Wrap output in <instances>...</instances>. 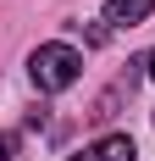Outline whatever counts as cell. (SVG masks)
<instances>
[{
    "label": "cell",
    "mask_w": 155,
    "mask_h": 161,
    "mask_svg": "<svg viewBox=\"0 0 155 161\" xmlns=\"http://www.w3.org/2000/svg\"><path fill=\"white\" fill-rule=\"evenodd\" d=\"M67 161H139V145H133L127 133H100L94 145H83L78 156H67Z\"/></svg>",
    "instance_id": "cell-2"
},
{
    "label": "cell",
    "mask_w": 155,
    "mask_h": 161,
    "mask_svg": "<svg viewBox=\"0 0 155 161\" xmlns=\"http://www.w3.org/2000/svg\"><path fill=\"white\" fill-rule=\"evenodd\" d=\"M28 72H33V83H39V95H61V89H72V83L83 78V56H78L72 45H61V39H50V45H39L28 56Z\"/></svg>",
    "instance_id": "cell-1"
},
{
    "label": "cell",
    "mask_w": 155,
    "mask_h": 161,
    "mask_svg": "<svg viewBox=\"0 0 155 161\" xmlns=\"http://www.w3.org/2000/svg\"><path fill=\"white\" fill-rule=\"evenodd\" d=\"M17 156V133H0V161H11Z\"/></svg>",
    "instance_id": "cell-4"
},
{
    "label": "cell",
    "mask_w": 155,
    "mask_h": 161,
    "mask_svg": "<svg viewBox=\"0 0 155 161\" xmlns=\"http://www.w3.org/2000/svg\"><path fill=\"white\" fill-rule=\"evenodd\" d=\"M155 11V0H105V28H139Z\"/></svg>",
    "instance_id": "cell-3"
},
{
    "label": "cell",
    "mask_w": 155,
    "mask_h": 161,
    "mask_svg": "<svg viewBox=\"0 0 155 161\" xmlns=\"http://www.w3.org/2000/svg\"><path fill=\"white\" fill-rule=\"evenodd\" d=\"M144 72H150V78H155V50H150V61H144Z\"/></svg>",
    "instance_id": "cell-5"
}]
</instances>
